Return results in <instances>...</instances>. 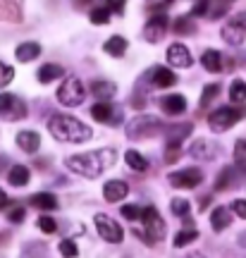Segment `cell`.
<instances>
[{
    "label": "cell",
    "mask_w": 246,
    "mask_h": 258,
    "mask_svg": "<svg viewBox=\"0 0 246 258\" xmlns=\"http://www.w3.org/2000/svg\"><path fill=\"white\" fill-rule=\"evenodd\" d=\"M163 129L160 120L153 117V115H137L134 120L127 124V137L129 139H148V137H155L158 132Z\"/></svg>",
    "instance_id": "5"
},
{
    "label": "cell",
    "mask_w": 246,
    "mask_h": 258,
    "mask_svg": "<svg viewBox=\"0 0 246 258\" xmlns=\"http://www.w3.org/2000/svg\"><path fill=\"white\" fill-rule=\"evenodd\" d=\"M48 132L65 144H82V141H89L93 137L91 127L72 115H53L48 120Z\"/></svg>",
    "instance_id": "2"
},
{
    "label": "cell",
    "mask_w": 246,
    "mask_h": 258,
    "mask_svg": "<svg viewBox=\"0 0 246 258\" xmlns=\"http://www.w3.org/2000/svg\"><path fill=\"white\" fill-rule=\"evenodd\" d=\"M199 239V230L194 227V225H187L184 230L177 232V237H174V249H182V246H189V244H194V241Z\"/></svg>",
    "instance_id": "26"
},
{
    "label": "cell",
    "mask_w": 246,
    "mask_h": 258,
    "mask_svg": "<svg viewBox=\"0 0 246 258\" xmlns=\"http://www.w3.org/2000/svg\"><path fill=\"white\" fill-rule=\"evenodd\" d=\"M91 93L98 98V101H110L115 93H117V86L112 82H93L91 84Z\"/></svg>",
    "instance_id": "27"
},
{
    "label": "cell",
    "mask_w": 246,
    "mask_h": 258,
    "mask_svg": "<svg viewBox=\"0 0 246 258\" xmlns=\"http://www.w3.org/2000/svg\"><path fill=\"white\" fill-rule=\"evenodd\" d=\"M27 103L15 93H0V117L8 122H17L27 117Z\"/></svg>",
    "instance_id": "7"
},
{
    "label": "cell",
    "mask_w": 246,
    "mask_h": 258,
    "mask_svg": "<svg viewBox=\"0 0 246 258\" xmlns=\"http://www.w3.org/2000/svg\"><path fill=\"white\" fill-rule=\"evenodd\" d=\"M103 50H105L108 55H112V57H122L125 53H127V38L125 36H110L108 41H105Z\"/></svg>",
    "instance_id": "25"
},
{
    "label": "cell",
    "mask_w": 246,
    "mask_h": 258,
    "mask_svg": "<svg viewBox=\"0 0 246 258\" xmlns=\"http://www.w3.org/2000/svg\"><path fill=\"white\" fill-rule=\"evenodd\" d=\"M0 19L17 24L22 22V3L19 0H0Z\"/></svg>",
    "instance_id": "18"
},
{
    "label": "cell",
    "mask_w": 246,
    "mask_h": 258,
    "mask_svg": "<svg viewBox=\"0 0 246 258\" xmlns=\"http://www.w3.org/2000/svg\"><path fill=\"white\" fill-rule=\"evenodd\" d=\"M108 19H110V10L105 8V5L91 10V22L93 24H108Z\"/></svg>",
    "instance_id": "39"
},
{
    "label": "cell",
    "mask_w": 246,
    "mask_h": 258,
    "mask_svg": "<svg viewBox=\"0 0 246 258\" xmlns=\"http://www.w3.org/2000/svg\"><path fill=\"white\" fill-rule=\"evenodd\" d=\"M38 82L41 84H50V82H55V79H60V77H65V70L60 67V64H43L41 70H38Z\"/></svg>",
    "instance_id": "28"
},
{
    "label": "cell",
    "mask_w": 246,
    "mask_h": 258,
    "mask_svg": "<svg viewBox=\"0 0 246 258\" xmlns=\"http://www.w3.org/2000/svg\"><path fill=\"white\" fill-rule=\"evenodd\" d=\"M222 38L227 41L229 46H241L246 41V10L239 12L229 19L227 24L222 27Z\"/></svg>",
    "instance_id": "8"
},
{
    "label": "cell",
    "mask_w": 246,
    "mask_h": 258,
    "mask_svg": "<svg viewBox=\"0 0 246 258\" xmlns=\"http://www.w3.org/2000/svg\"><path fill=\"white\" fill-rule=\"evenodd\" d=\"M174 34H182V36H187V34H194L196 31V27H194L192 17H177L174 19Z\"/></svg>",
    "instance_id": "35"
},
{
    "label": "cell",
    "mask_w": 246,
    "mask_h": 258,
    "mask_svg": "<svg viewBox=\"0 0 246 258\" xmlns=\"http://www.w3.org/2000/svg\"><path fill=\"white\" fill-rule=\"evenodd\" d=\"M93 222H96V230H98L103 241H108V244H119V241L125 239V230L119 227V222L115 220V218H110L108 213H98V215L93 218Z\"/></svg>",
    "instance_id": "6"
},
{
    "label": "cell",
    "mask_w": 246,
    "mask_h": 258,
    "mask_svg": "<svg viewBox=\"0 0 246 258\" xmlns=\"http://www.w3.org/2000/svg\"><path fill=\"white\" fill-rule=\"evenodd\" d=\"M29 177H31V172H29V167L24 165H12L8 172V182L12 186H27L29 184Z\"/></svg>",
    "instance_id": "24"
},
{
    "label": "cell",
    "mask_w": 246,
    "mask_h": 258,
    "mask_svg": "<svg viewBox=\"0 0 246 258\" xmlns=\"http://www.w3.org/2000/svg\"><path fill=\"white\" fill-rule=\"evenodd\" d=\"M146 77L151 79V84H153L155 89H170V86L177 84V74L172 70H167V67H153Z\"/></svg>",
    "instance_id": "15"
},
{
    "label": "cell",
    "mask_w": 246,
    "mask_h": 258,
    "mask_svg": "<svg viewBox=\"0 0 246 258\" xmlns=\"http://www.w3.org/2000/svg\"><path fill=\"white\" fill-rule=\"evenodd\" d=\"M15 55H17L19 62H31V60H36L41 55V46H38L36 41H27V43H19L17 50H15Z\"/></svg>",
    "instance_id": "21"
},
{
    "label": "cell",
    "mask_w": 246,
    "mask_h": 258,
    "mask_svg": "<svg viewBox=\"0 0 246 258\" xmlns=\"http://www.w3.org/2000/svg\"><path fill=\"white\" fill-rule=\"evenodd\" d=\"M38 227L46 232V234H53V232H57V222L53 218H48V215H41L38 218Z\"/></svg>",
    "instance_id": "41"
},
{
    "label": "cell",
    "mask_w": 246,
    "mask_h": 258,
    "mask_svg": "<svg viewBox=\"0 0 246 258\" xmlns=\"http://www.w3.org/2000/svg\"><path fill=\"white\" fill-rule=\"evenodd\" d=\"M208 12V0H199L196 5H194V10H192V15L196 17V15H206Z\"/></svg>",
    "instance_id": "46"
},
{
    "label": "cell",
    "mask_w": 246,
    "mask_h": 258,
    "mask_svg": "<svg viewBox=\"0 0 246 258\" xmlns=\"http://www.w3.org/2000/svg\"><path fill=\"white\" fill-rule=\"evenodd\" d=\"M167 62L172 64V67H179V70H187V67H192V53H189V48L184 46V43H172V46L167 48Z\"/></svg>",
    "instance_id": "13"
},
{
    "label": "cell",
    "mask_w": 246,
    "mask_h": 258,
    "mask_svg": "<svg viewBox=\"0 0 246 258\" xmlns=\"http://www.w3.org/2000/svg\"><path fill=\"white\" fill-rule=\"evenodd\" d=\"M127 194H129V186L125 184L122 179H110V182H105V184H103V199H105L108 203L122 201Z\"/></svg>",
    "instance_id": "17"
},
{
    "label": "cell",
    "mask_w": 246,
    "mask_h": 258,
    "mask_svg": "<svg viewBox=\"0 0 246 258\" xmlns=\"http://www.w3.org/2000/svg\"><path fill=\"white\" fill-rule=\"evenodd\" d=\"M57 251H60V256L63 258H77L79 256V249H77L74 239H63L60 241V246H57Z\"/></svg>",
    "instance_id": "38"
},
{
    "label": "cell",
    "mask_w": 246,
    "mask_h": 258,
    "mask_svg": "<svg viewBox=\"0 0 246 258\" xmlns=\"http://www.w3.org/2000/svg\"><path fill=\"white\" fill-rule=\"evenodd\" d=\"M187 258H206V256H203V253H189Z\"/></svg>",
    "instance_id": "49"
},
{
    "label": "cell",
    "mask_w": 246,
    "mask_h": 258,
    "mask_svg": "<svg viewBox=\"0 0 246 258\" xmlns=\"http://www.w3.org/2000/svg\"><path fill=\"white\" fill-rule=\"evenodd\" d=\"M160 110H163L165 115L177 117V115H182V112L187 110V98H184L182 93H170V96H163V98H160Z\"/></svg>",
    "instance_id": "16"
},
{
    "label": "cell",
    "mask_w": 246,
    "mask_h": 258,
    "mask_svg": "<svg viewBox=\"0 0 246 258\" xmlns=\"http://www.w3.org/2000/svg\"><path fill=\"white\" fill-rule=\"evenodd\" d=\"M122 215H125L127 220H141L144 208H139V206H122Z\"/></svg>",
    "instance_id": "42"
},
{
    "label": "cell",
    "mask_w": 246,
    "mask_h": 258,
    "mask_svg": "<svg viewBox=\"0 0 246 258\" xmlns=\"http://www.w3.org/2000/svg\"><path fill=\"white\" fill-rule=\"evenodd\" d=\"M84 98H86V89H84L82 79H77V77H67L60 84V89H57V101L63 103V105H67V108L82 105Z\"/></svg>",
    "instance_id": "4"
},
{
    "label": "cell",
    "mask_w": 246,
    "mask_h": 258,
    "mask_svg": "<svg viewBox=\"0 0 246 258\" xmlns=\"http://www.w3.org/2000/svg\"><path fill=\"white\" fill-rule=\"evenodd\" d=\"M232 182H234V167H225V170L220 172V177L215 179V191H225V189H229Z\"/></svg>",
    "instance_id": "32"
},
{
    "label": "cell",
    "mask_w": 246,
    "mask_h": 258,
    "mask_svg": "<svg viewBox=\"0 0 246 258\" xmlns=\"http://www.w3.org/2000/svg\"><path fill=\"white\" fill-rule=\"evenodd\" d=\"M17 146L24 153H36L38 148H41V137H38L36 132H31V129H24V132L17 134Z\"/></svg>",
    "instance_id": "19"
},
{
    "label": "cell",
    "mask_w": 246,
    "mask_h": 258,
    "mask_svg": "<svg viewBox=\"0 0 246 258\" xmlns=\"http://www.w3.org/2000/svg\"><path fill=\"white\" fill-rule=\"evenodd\" d=\"M167 141H182L192 134V124H182V127H167Z\"/></svg>",
    "instance_id": "36"
},
{
    "label": "cell",
    "mask_w": 246,
    "mask_h": 258,
    "mask_svg": "<svg viewBox=\"0 0 246 258\" xmlns=\"http://www.w3.org/2000/svg\"><path fill=\"white\" fill-rule=\"evenodd\" d=\"M167 24H170V22H167L165 15H153V17L146 22V27H144V38H146L148 43H158V41L165 36Z\"/></svg>",
    "instance_id": "12"
},
{
    "label": "cell",
    "mask_w": 246,
    "mask_h": 258,
    "mask_svg": "<svg viewBox=\"0 0 246 258\" xmlns=\"http://www.w3.org/2000/svg\"><path fill=\"white\" fill-rule=\"evenodd\" d=\"M91 117L96 122H103V124H112V127H115V124L122 122V110L115 108V105L108 101H98L91 108Z\"/></svg>",
    "instance_id": "11"
},
{
    "label": "cell",
    "mask_w": 246,
    "mask_h": 258,
    "mask_svg": "<svg viewBox=\"0 0 246 258\" xmlns=\"http://www.w3.org/2000/svg\"><path fill=\"white\" fill-rule=\"evenodd\" d=\"M31 206L38 208V211H55L60 203H57V199H55L53 194L41 191V194H34V196H31Z\"/></svg>",
    "instance_id": "23"
},
{
    "label": "cell",
    "mask_w": 246,
    "mask_h": 258,
    "mask_svg": "<svg viewBox=\"0 0 246 258\" xmlns=\"http://www.w3.org/2000/svg\"><path fill=\"white\" fill-rule=\"evenodd\" d=\"M125 3H127V0H105V8H108L110 12L122 15V12H125Z\"/></svg>",
    "instance_id": "43"
},
{
    "label": "cell",
    "mask_w": 246,
    "mask_h": 258,
    "mask_svg": "<svg viewBox=\"0 0 246 258\" xmlns=\"http://www.w3.org/2000/svg\"><path fill=\"white\" fill-rule=\"evenodd\" d=\"M10 203V199H8V194L3 191V189H0V211H3V208H5V206H8Z\"/></svg>",
    "instance_id": "47"
},
{
    "label": "cell",
    "mask_w": 246,
    "mask_h": 258,
    "mask_svg": "<svg viewBox=\"0 0 246 258\" xmlns=\"http://www.w3.org/2000/svg\"><path fill=\"white\" fill-rule=\"evenodd\" d=\"M115 148H98V151H89V153H77V156H70L65 160V165L70 167L72 172L86 177V179H96L100 177L108 167L115 165Z\"/></svg>",
    "instance_id": "1"
},
{
    "label": "cell",
    "mask_w": 246,
    "mask_h": 258,
    "mask_svg": "<svg viewBox=\"0 0 246 258\" xmlns=\"http://www.w3.org/2000/svg\"><path fill=\"white\" fill-rule=\"evenodd\" d=\"M201 64L206 67V72H222V53H218V50H206L203 55H201Z\"/></svg>",
    "instance_id": "22"
},
{
    "label": "cell",
    "mask_w": 246,
    "mask_h": 258,
    "mask_svg": "<svg viewBox=\"0 0 246 258\" xmlns=\"http://www.w3.org/2000/svg\"><path fill=\"white\" fill-rule=\"evenodd\" d=\"M12 79H15V70H12L10 64L0 62V89H3V86H8Z\"/></svg>",
    "instance_id": "40"
},
{
    "label": "cell",
    "mask_w": 246,
    "mask_h": 258,
    "mask_svg": "<svg viewBox=\"0 0 246 258\" xmlns=\"http://www.w3.org/2000/svg\"><path fill=\"white\" fill-rule=\"evenodd\" d=\"M8 218H10V222H22L24 218H27V211H24L22 206H17V208H12V211H10Z\"/></svg>",
    "instance_id": "44"
},
{
    "label": "cell",
    "mask_w": 246,
    "mask_h": 258,
    "mask_svg": "<svg viewBox=\"0 0 246 258\" xmlns=\"http://www.w3.org/2000/svg\"><path fill=\"white\" fill-rule=\"evenodd\" d=\"M167 179H170V184L174 189H196L203 182V172H201L199 167H184V170L170 172Z\"/></svg>",
    "instance_id": "9"
},
{
    "label": "cell",
    "mask_w": 246,
    "mask_h": 258,
    "mask_svg": "<svg viewBox=\"0 0 246 258\" xmlns=\"http://www.w3.org/2000/svg\"><path fill=\"white\" fill-rule=\"evenodd\" d=\"M229 225H232V213H229L227 208H222V206H218L215 211L210 213V227H213V232H222V230H227Z\"/></svg>",
    "instance_id": "20"
},
{
    "label": "cell",
    "mask_w": 246,
    "mask_h": 258,
    "mask_svg": "<svg viewBox=\"0 0 246 258\" xmlns=\"http://www.w3.org/2000/svg\"><path fill=\"white\" fill-rule=\"evenodd\" d=\"M220 148L213 144V141H208V139H196L192 144V148H189V156L196 158V160H213V158L218 156Z\"/></svg>",
    "instance_id": "14"
},
{
    "label": "cell",
    "mask_w": 246,
    "mask_h": 258,
    "mask_svg": "<svg viewBox=\"0 0 246 258\" xmlns=\"http://www.w3.org/2000/svg\"><path fill=\"white\" fill-rule=\"evenodd\" d=\"M170 211L177 215V218H189V213H192V206H189V201L187 199H172V203H170Z\"/></svg>",
    "instance_id": "33"
},
{
    "label": "cell",
    "mask_w": 246,
    "mask_h": 258,
    "mask_svg": "<svg viewBox=\"0 0 246 258\" xmlns=\"http://www.w3.org/2000/svg\"><path fill=\"white\" fill-rule=\"evenodd\" d=\"M125 160H127V165L132 167V170H137V172H146L148 170V160L139 151H134V148H129L127 153H125Z\"/></svg>",
    "instance_id": "29"
},
{
    "label": "cell",
    "mask_w": 246,
    "mask_h": 258,
    "mask_svg": "<svg viewBox=\"0 0 246 258\" xmlns=\"http://www.w3.org/2000/svg\"><path fill=\"white\" fill-rule=\"evenodd\" d=\"M246 117V108H234V105H225V108H218L208 115V127L215 132V134H222L237 124L239 120Z\"/></svg>",
    "instance_id": "3"
},
{
    "label": "cell",
    "mask_w": 246,
    "mask_h": 258,
    "mask_svg": "<svg viewBox=\"0 0 246 258\" xmlns=\"http://www.w3.org/2000/svg\"><path fill=\"white\" fill-rule=\"evenodd\" d=\"M232 211L237 213L239 218H244V220H246V201H244V199H239V201L232 203Z\"/></svg>",
    "instance_id": "45"
},
{
    "label": "cell",
    "mask_w": 246,
    "mask_h": 258,
    "mask_svg": "<svg viewBox=\"0 0 246 258\" xmlns=\"http://www.w3.org/2000/svg\"><path fill=\"white\" fill-rule=\"evenodd\" d=\"M234 165L239 172L246 175V139H239L234 144Z\"/></svg>",
    "instance_id": "31"
},
{
    "label": "cell",
    "mask_w": 246,
    "mask_h": 258,
    "mask_svg": "<svg viewBox=\"0 0 246 258\" xmlns=\"http://www.w3.org/2000/svg\"><path fill=\"white\" fill-rule=\"evenodd\" d=\"M229 101L232 103L246 101V82L244 79H234V82L229 84Z\"/></svg>",
    "instance_id": "30"
},
{
    "label": "cell",
    "mask_w": 246,
    "mask_h": 258,
    "mask_svg": "<svg viewBox=\"0 0 246 258\" xmlns=\"http://www.w3.org/2000/svg\"><path fill=\"white\" fill-rule=\"evenodd\" d=\"M89 3H91V0H74V5H77V8H84V5H89Z\"/></svg>",
    "instance_id": "48"
},
{
    "label": "cell",
    "mask_w": 246,
    "mask_h": 258,
    "mask_svg": "<svg viewBox=\"0 0 246 258\" xmlns=\"http://www.w3.org/2000/svg\"><path fill=\"white\" fill-rule=\"evenodd\" d=\"M218 93H220V84H206V89L201 93V108H208L210 103L218 98Z\"/></svg>",
    "instance_id": "34"
},
{
    "label": "cell",
    "mask_w": 246,
    "mask_h": 258,
    "mask_svg": "<svg viewBox=\"0 0 246 258\" xmlns=\"http://www.w3.org/2000/svg\"><path fill=\"white\" fill-rule=\"evenodd\" d=\"M141 222H144V230H146V234H148V237H151L153 241H160V239L165 237V232H167V227H165L163 218H160V213L155 211L153 206H146V208H144Z\"/></svg>",
    "instance_id": "10"
},
{
    "label": "cell",
    "mask_w": 246,
    "mask_h": 258,
    "mask_svg": "<svg viewBox=\"0 0 246 258\" xmlns=\"http://www.w3.org/2000/svg\"><path fill=\"white\" fill-rule=\"evenodd\" d=\"M182 156V146H179V141H167V148H165V163L167 165H172L177 163Z\"/></svg>",
    "instance_id": "37"
}]
</instances>
